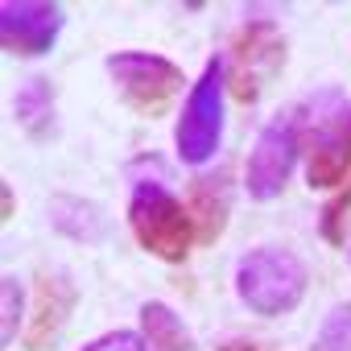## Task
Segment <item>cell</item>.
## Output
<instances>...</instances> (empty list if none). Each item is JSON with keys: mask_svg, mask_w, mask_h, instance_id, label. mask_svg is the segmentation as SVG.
<instances>
[{"mask_svg": "<svg viewBox=\"0 0 351 351\" xmlns=\"http://www.w3.org/2000/svg\"><path fill=\"white\" fill-rule=\"evenodd\" d=\"M83 351H149V343H145L141 335H132V330H112V335L87 343Z\"/></svg>", "mask_w": 351, "mask_h": 351, "instance_id": "cell-17", "label": "cell"}, {"mask_svg": "<svg viewBox=\"0 0 351 351\" xmlns=\"http://www.w3.org/2000/svg\"><path fill=\"white\" fill-rule=\"evenodd\" d=\"M306 285H310L306 265L285 248H252L236 269V293L252 314H265V318L289 314L302 302Z\"/></svg>", "mask_w": 351, "mask_h": 351, "instance_id": "cell-2", "label": "cell"}, {"mask_svg": "<svg viewBox=\"0 0 351 351\" xmlns=\"http://www.w3.org/2000/svg\"><path fill=\"white\" fill-rule=\"evenodd\" d=\"M314 351H351V302L335 306L322 318V330H318V347Z\"/></svg>", "mask_w": 351, "mask_h": 351, "instance_id": "cell-15", "label": "cell"}, {"mask_svg": "<svg viewBox=\"0 0 351 351\" xmlns=\"http://www.w3.org/2000/svg\"><path fill=\"white\" fill-rule=\"evenodd\" d=\"M13 112H17V120H21V128H25L29 136H42V141L54 136V124H58V116H54V87H50L42 75L25 79V83L17 87Z\"/></svg>", "mask_w": 351, "mask_h": 351, "instance_id": "cell-11", "label": "cell"}, {"mask_svg": "<svg viewBox=\"0 0 351 351\" xmlns=\"http://www.w3.org/2000/svg\"><path fill=\"white\" fill-rule=\"evenodd\" d=\"M347 211H351V182L330 199V207L322 211V223H318V232H322V240L326 244H343V219H347Z\"/></svg>", "mask_w": 351, "mask_h": 351, "instance_id": "cell-16", "label": "cell"}, {"mask_svg": "<svg viewBox=\"0 0 351 351\" xmlns=\"http://www.w3.org/2000/svg\"><path fill=\"white\" fill-rule=\"evenodd\" d=\"M223 112H228V75H223V58H211L199 83L191 87L182 116H178V132H173L178 157L186 165H207L219 153Z\"/></svg>", "mask_w": 351, "mask_h": 351, "instance_id": "cell-3", "label": "cell"}, {"mask_svg": "<svg viewBox=\"0 0 351 351\" xmlns=\"http://www.w3.org/2000/svg\"><path fill=\"white\" fill-rule=\"evenodd\" d=\"M302 116L298 112H277L265 132L256 136L252 145V157H248V169H244V186L252 199L269 203L285 191L289 173H293V161H298V145H302Z\"/></svg>", "mask_w": 351, "mask_h": 351, "instance_id": "cell-6", "label": "cell"}, {"mask_svg": "<svg viewBox=\"0 0 351 351\" xmlns=\"http://www.w3.org/2000/svg\"><path fill=\"white\" fill-rule=\"evenodd\" d=\"M141 339L149 343V351H191V335L182 318L161 302L141 306Z\"/></svg>", "mask_w": 351, "mask_h": 351, "instance_id": "cell-12", "label": "cell"}, {"mask_svg": "<svg viewBox=\"0 0 351 351\" xmlns=\"http://www.w3.org/2000/svg\"><path fill=\"white\" fill-rule=\"evenodd\" d=\"M351 173V104L339 108L330 120L314 124L310 136V165H306V182L314 191H330Z\"/></svg>", "mask_w": 351, "mask_h": 351, "instance_id": "cell-8", "label": "cell"}, {"mask_svg": "<svg viewBox=\"0 0 351 351\" xmlns=\"http://www.w3.org/2000/svg\"><path fill=\"white\" fill-rule=\"evenodd\" d=\"M128 223H132V236L141 240V248L161 256V261H186V252L199 240L186 203L173 199L161 182H136L132 186Z\"/></svg>", "mask_w": 351, "mask_h": 351, "instance_id": "cell-1", "label": "cell"}, {"mask_svg": "<svg viewBox=\"0 0 351 351\" xmlns=\"http://www.w3.org/2000/svg\"><path fill=\"white\" fill-rule=\"evenodd\" d=\"M50 219L62 236L75 240H104V215L87 203V199H54Z\"/></svg>", "mask_w": 351, "mask_h": 351, "instance_id": "cell-13", "label": "cell"}, {"mask_svg": "<svg viewBox=\"0 0 351 351\" xmlns=\"http://www.w3.org/2000/svg\"><path fill=\"white\" fill-rule=\"evenodd\" d=\"M186 211H191V219H195V236H199V244H211V240L223 232L228 211H232L228 173H223V169L207 173V178H199V182L191 186V203H186Z\"/></svg>", "mask_w": 351, "mask_h": 351, "instance_id": "cell-10", "label": "cell"}, {"mask_svg": "<svg viewBox=\"0 0 351 351\" xmlns=\"http://www.w3.org/2000/svg\"><path fill=\"white\" fill-rule=\"evenodd\" d=\"M108 75L120 91V99L141 112V116H161L169 108V99L182 91V71L178 62H169L161 54H145V50H120L108 58Z\"/></svg>", "mask_w": 351, "mask_h": 351, "instance_id": "cell-5", "label": "cell"}, {"mask_svg": "<svg viewBox=\"0 0 351 351\" xmlns=\"http://www.w3.org/2000/svg\"><path fill=\"white\" fill-rule=\"evenodd\" d=\"M21 314H25V289L17 277L0 281V347H13L21 335Z\"/></svg>", "mask_w": 351, "mask_h": 351, "instance_id": "cell-14", "label": "cell"}, {"mask_svg": "<svg viewBox=\"0 0 351 351\" xmlns=\"http://www.w3.org/2000/svg\"><path fill=\"white\" fill-rule=\"evenodd\" d=\"M75 310V285L62 273H42L34 281V314H29V330H25V347L29 351H46L54 347L58 330L66 326Z\"/></svg>", "mask_w": 351, "mask_h": 351, "instance_id": "cell-9", "label": "cell"}, {"mask_svg": "<svg viewBox=\"0 0 351 351\" xmlns=\"http://www.w3.org/2000/svg\"><path fill=\"white\" fill-rule=\"evenodd\" d=\"M62 34V9L50 0H5L0 5V46L21 58H42Z\"/></svg>", "mask_w": 351, "mask_h": 351, "instance_id": "cell-7", "label": "cell"}, {"mask_svg": "<svg viewBox=\"0 0 351 351\" xmlns=\"http://www.w3.org/2000/svg\"><path fill=\"white\" fill-rule=\"evenodd\" d=\"M281 58H285L281 29H277L273 21H265V17L244 21V25L232 34L228 62H223L232 99H236V104H256V95L277 79Z\"/></svg>", "mask_w": 351, "mask_h": 351, "instance_id": "cell-4", "label": "cell"}, {"mask_svg": "<svg viewBox=\"0 0 351 351\" xmlns=\"http://www.w3.org/2000/svg\"><path fill=\"white\" fill-rule=\"evenodd\" d=\"M219 351H269V347H261V343H223Z\"/></svg>", "mask_w": 351, "mask_h": 351, "instance_id": "cell-18", "label": "cell"}]
</instances>
